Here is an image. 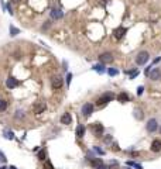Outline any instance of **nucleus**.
I'll list each match as a JSON object with an SVG mask.
<instances>
[{
	"instance_id": "nucleus-1",
	"label": "nucleus",
	"mask_w": 161,
	"mask_h": 169,
	"mask_svg": "<svg viewBox=\"0 0 161 169\" xmlns=\"http://www.w3.org/2000/svg\"><path fill=\"white\" fill-rule=\"evenodd\" d=\"M148 58H150L148 52H147V51H141V52H139L137 56H136V64H137V65H144L145 62L148 61Z\"/></svg>"
},
{
	"instance_id": "nucleus-2",
	"label": "nucleus",
	"mask_w": 161,
	"mask_h": 169,
	"mask_svg": "<svg viewBox=\"0 0 161 169\" xmlns=\"http://www.w3.org/2000/svg\"><path fill=\"white\" fill-rule=\"evenodd\" d=\"M113 96L112 93H105L103 96H100L99 99H97V106H103V104H108L109 101L113 100Z\"/></svg>"
},
{
	"instance_id": "nucleus-3",
	"label": "nucleus",
	"mask_w": 161,
	"mask_h": 169,
	"mask_svg": "<svg viewBox=\"0 0 161 169\" xmlns=\"http://www.w3.org/2000/svg\"><path fill=\"white\" fill-rule=\"evenodd\" d=\"M92 113H93V104L86 103V104H83V106H82V114H83L85 117H89Z\"/></svg>"
},
{
	"instance_id": "nucleus-4",
	"label": "nucleus",
	"mask_w": 161,
	"mask_h": 169,
	"mask_svg": "<svg viewBox=\"0 0 161 169\" xmlns=\"http://www.w3.org/2000/svg\"><path fill=\"white\" fill-rule=\"evenodd\" d=\"M62 83H64V80H62L61 76H54L52 80H51L52 89H61V87H62Z\"/></svg>"
},
{
	"instance_id": "nucleus-5",
	"label": "nucleus",
	"mask_w": 161,
	"mask_h": 169,
	"mask_svg": "<svg viewBox=\"0 0 161 169\" xmlns=\"http://www.w3.org/2000/svg\"><path fill=\"white\" fill-rule=\"evenodd\" d=\"M157 127H158V124H157V120L156 118H150L147 121V131L148 133H154L157 130Z\"/></svg>"
},
{
	"instance_id": "nucleus-6",
	"label": "nucleus",
	"mask_w": 161,
	"mask_h": 169,
	"mask_svg": "<svg viewBox=\"0 0 161 169\" xmlns=\"http://www.w3.org/2000/svg\"><path fill=\"white\" fill-rule=\"evenodd\" d=\"M99 61L102 64H110V62H113V55L110 52H105V54H102L99 56Z\"/></svg>"
},
{
	"instance_id": "nucleus-7",
	"label": "nucleus",
	"mask_w": 161,
	"mask_h": 169,
	"mask_svg": "<svg viewBox=\"0 0 161 169\" xmlns=\"http://www.w3.org/2000/svg\"><path fill=\"white\" fill-rule=\"evenodd\" d=\"M92 131H93V134L96 135V137H100V135L103 134V125L100 123H93L92 124Z\"/></svg>"
},
{
	"instance_id": "nucleus-8",
	"label": "nucleus",
	"mask_w": 161,
	"mask_h": 169,
	"mask_svg": "<svg viewBox=\"0 0 161 169\" xmlns=\"http://www.w3.org/2000/svg\"><path fill=\"white\" fill-rule=\"evenodd\" d=\"M126 31H127V30H126L124 27H117V28L113 31V35H114L116 40H120V38H123V35L126 34Z\"/></svg>"
},
{
	"instance_id": "nucleus-9",
	"label": "nucleus",
	"mask_w": 161,
	"mask_h": 169,
	"mask_svg": "<svg viewBox=\"0 0 161 169\" xmlns=\"http://www.w3.org/2000/svg\"><path fill=\"white\" fill-rule=\"evenodd\" d=\"M47 109V104H45V101H38L35 106H34V111L37 113V114H40V113H43L44 110Z\"/></svg>"
},
{
	"instance_id": "nucleus-10",
	"label": "nucleus",
	"mask_w": 161,
	"mask_h": 169,
	"mask_svg": "<svg viewBox=\"0 0 161 169\" xmlns=\"http://www.w3.org/2000/svg\"><path fill=\"white\" fill-rule=\"evenodd\" d=\"M150 78L153 79V80H160L161 79V70L158 68H154L151 72H150Z\"/></svg>"
},
{
	"instance_id": "nucleus-11",
	"label": "nucleus",
	"mask_w": 161,
	"mask_h": 169,
	"mask_svg": "<svg viewBox=\"0 0 161 169\" xmlns=\"http://www.w3.org/2000/svg\"><path fill=\"white\" fill-rule=\"evenodd\" d=\"M6 86L9 87V89H14L18 86V80H17L16 78H13V76H10L9 79H7V82H6Z\"/></svg>"
},
{
	"instance_id": "nucleus-12",
	"label": "nucleus",
	"mask_w": 161,
	"mask_h": 169,
	"mask_svg": "<svg viewBox=\"0 0 161 169\" xmlns=\"http://www.w3.org/2000/svg\"><path fill=\"white\" fill-rule=\"evenodd\" d=\"M91 164H92V166H93L95 169H100V168L105 166V165H103V161H102L100 158H95V159H92Z\"/></svg>"
},
{
	"instance_id": "nucleus-13",
	"label": "nucleus",
	"mask_w": 161,
	"mask_h": 169,
	"mask_svg": "<svg viewBox=\"0 0 161 169\" xmlns=\"http://www.w3.org/2000/svg\"><path fill=\"white\" fill-rule=\"evenodd\" d=\"M151 151L153 152H160L161 151V141L160 139H154L151 144Z\"/></svg>"
},
{
	"instance_id": "nucleus-14",
	"label": "nucleus",
	"mask_w": 161,
	"mask_h": 169,
	"mask_svg": "<svg viewBox=\"0 0 161 169\" xmlns=\"http://www.w3.org/2000/svg\"><path fill=\"white\" fill-rule=\"evenodd\" d=\"M62 16H64V13H62L61 10H58V9H57V10L54 9V10L51 11V17H52V18H55V20H60V18H62Z\"/></svg>"
},
{
	"instance_id": "nucleus-15",
	"label": "nucleus",
	"mask_w": 161,
	"mask_h": 169,
	"mask_svg": "<svg viewBox=\"0 0 161 169\" xmlns=\"http://www.w3.org/2000/svg\"><path fill=\"white\" fill-rule=\"evenodd\" d=\"M61 123H62V124H71V123H72L71 114H69V113H65L64 116L61 117Z\"/></svg>"
},
{
	"instance_id": "nucleus-16",
	"label": "nucleus",
	"mask_w": 161,
	"mask_h": 169,
	"mask_svg": "<svg viewBox=\"0 0 161 169\" xmlns=\"http://www.w3.org/2000/svg\"><path fill=\"white\" fill-rule=\"evenodd\" d=\"M85 135V127L82 125V124H79L78 127H76V137L78 138H82Z\"/></svg>"
},
{
	"instance_id": "nucleus-17",
	"label": "nucleus",
	"mask_w": 161,
	"mask_h": 169,
	"mask_svg": "<svg viewBox=\"0 0 161 169\" xmlns=\"http://www.w3.org/2000/svg\"><path fill=\"white\" fill-rule=\"evenodd\" d=\"M117 100L122 101V103H124V101H129V96H127V93H120V95L117 96Z\"/></svg>"
},
{
	"instance_id": "nucleus-18",
	"label": "nucleus",
	"mask_w": 161,
	"mask_h": 169,
	"mask_svg": "<svg viewBox=\"0 0 161 169\" xmlns=\"http://www.w3.org/2000/svg\"><path fill=\"white\" fill-rule=\"evenodd\" d=\"M17 34H20V30L16 28L14 25H10V35H12V37H16Z\"/></svg>"
},
{
	"instance_id": "nucleus-19",
	"label": "nucleus",
	"mask_w": 161,
	"mask_h": 169,
	"mask_svg": "<svg viewBox=\"0 0 161 169\" xmlns=\"http://www.w3.org/2000/svg\"><path fill=\"white\" fill-rule=\"evenodd\" d=\"M134 116H136L137 120H141V118H143V111H141L140 109H136V110H134Z\"/></svg>"
},
{
	"instance_id": "nucleus-20",
	"label": "nucleus",
	"mask_w": 161,
	"mask_h": 169,
	"mask_svg": "<svg viewBox=\"0 0 161 169\" xmlns=\"http://www.w3.org/2000/svg\"><path fill=\"white\" fill-rule=\"evenodd\" d=\"M6 109H7V101L0 99V111H4Z\"/></svg>"
},
{
	"instance_id": "nucleus-21",
	"label": "nucleus",
	"mask_w": 161,
	"mask_h": 169,
	"mask_svg": "<svg viewBox=\"0 0 161 169\" xmlns=\"http://www.w3.org/2000/svg\"><path fill=\"white\" fill-rule=\"evenodd\" d=\"M93 69H95L96 72H99V73H103V72H105V66H103L102 64H100V65H95Z\"/></svg>"
},
{
	"instance_id": "nucleus-22",
	"label": "nucleus",
	"mask_w": 161,
	"mask_h": 169,
	"mask_svg": "<svg viewBox=\"0 0 161 169\" xmlns=\"http://www.w3.org/2000/svg\"><path fill=\"white\" fill-rule=\"evenodd\" d=\"M127 165H129V166H134L136 169H143V166H141V165H139V164H136V162H133V161H129V162H127Z\"/></svg>"
},
{
	"instance_id": "nucleus-23",
	"label": "nucleus",
	"mask_w": 161,
	"mask_h": 169,
	"mask_svg": "<svg viewBox=\"0 0 161 169\" xmlns=\"http://www.w3.org/2000/svg\"><path fill=\"white\" fill-rule=\"evenodd\" d=\"M4 135H6V138H7V139H13V138H14L13 131H6V133H4Z\"/></svg>"
},
{
	"instance_id": "nucleus-24",
	"label": "nucleus",
	"mask_w": 161,
	"mask_h": 169,
	"mask_svg": "<svg viewBox=\"0 0 161 169\" xmlns=\"http://www.w3.org/2000/svg\"><path fill=\"white\" fill-rule=\"evenodd\" d=\"M108 73H109L110 76H114V75H117L119 72H117V69H112V68H110V69H108Z\"/></svg>"
},
{
	"instance_id": "nucleus-25",
	"label": "nucleus",
	"mask_w": 161,
	"mask_h": 169,
	"mask_svg": "<svg viewBox=\"0 0 161 169\" xmlns=\"http://www.w3.org/2000/svg\"><path fill=\"white\" fill-rule=\"evenodd\" d=\"M143 92H144V87H143V86H139V87H137V95H139V96H141V95H143Z\"/></svg>"
},
{
	"instance_id": "nucleus-26",
	"label": "nucleus",
	"mask_w": 161,
	"mask_h": 169,
	"mask_svg": "<svg viewBox=\"0 0 161 169\" xmlns=\"http://www.w3.org/2000/svg\"><path fill=\"white\" fill-rule=\"evenodd\" d=\"M38 158L41 159V161H44L45 159V151H41L40 154H38Z\"/></svg>"
},
{
	"instance_id": "nucleus-27",
	"label": "nucleus",
	"mask_w": 161,
	"mask_h": 169,
	"mask_svg": "<svg viewBox=\"0 0 161 169\" xmlns=\"http://www.w3.org/2000/svg\"><path fill=\"white\" fill-rule=\"evenodd\" d=\"M16 113H17V114H16V117H17V118H20V117L23 118V117H24V113H23L21 110H17Z\"/></svg>"
},
{
	"instance_id": "nucleus-28",
	"label": "nucleus",
	"mask_w": 161,
	"mask_h": 169,
	"mask_svg": "<svg viewBox=\"0 0 161 169\" xmlns=\"http://www.w3.org/2000/svg\"><path fill=\"white\" fill-rule=\"evenodd\" d=\"M105 142H108V144L112 142V135H106V137H105Z\"/></svg>"
},
{
	"instance_id": "nucleus-29",
	"label": "nucleus",
	"mask_w": 161,
	"mask_h": 169,
	"mask_svg": "<svg viewBox=\"0 0 161 169\" xmlns=\"http://www.w3.org/2000/svg\"><path fill=\"white\" fill-rule=\"evenodd\" d=\"M71 79H72V73H68V76H66V83L68 84L71 83Z\"/></svg>"
},
{
	"instance_id": "nucleus-30",
	"label": "nucleus",
	"mask_w": 161,
	"mask_h": 169,
	"mask_svg": "<svg viewBox=\"0 0 161 169\" xmlns=\"http://www.w3.org/2000/svg\"><path fill=\"white\" fill-rule=\"evenodd\" d=\"M45 169H54L52 168V165H51V162H48V161L45 162Z\"/></svg>"
},
{
	"instance_id": "nucleus-31",
	"label": "nucleus",
	"mask_w": 161,
	"mask_h": 169,
	"mask_svg": "<svg viewBox=\"0 0 161 169\" xmlns=\"http://www.w3.org/2000/svg\"><path fill=\"white\" fill-rule=\"evenodd\" d=\"M95 151H96L97 154H100V155H103V154H105V151H102V150H99L97 147H95Z\"/></svg>"
},
{
	"instance_id": "nucleus-32",
	"label": "nucleus",
	"mask_w": 161,
	"mask_h": 169,
	"mask_svg": "<svg viewBox=\"0 0 161 169\" xmlns=\"http://www.w3.org/2000/svg\"><path fill=\"white\" fill-rule=\"evenodd\" d=\"M0 161H1V162H6V158H4V155H3L1 152H0Z\"/></svg>"
},
{
	"instance_id": "nucleus-33",
	"label": "nucleus",
	"mask_w": 161,
	"mask_h": 169,
	"mask_svg": "<svg viewBox=\"0 0 161 169\" xmlns=\"http://www.w3.org/2000/svg\"><path fill=\"white\" fill-rule=\"evenodd\" d=\"M12 1H13V3H20L21 0H12Z\"/></svg>"
},
{
	"instance_id": "nucleus-34",
	"label": "nucleus",
	"mask_w": 161,
	"mask_h": 169,
	"mask_svg": "<svg viewBox=\"0 0 161 169\" xmlns=\"http://www.w3.org/2000/svg\"><path fill=\"white\" fill-rule=\"evenodd\" d=\"M0 169H7L6 166H0Z\"/></svg>"
},
{
	"instance_id": "nucleus-35",
	"label": "nucleus",
	"mask_w": 161,
	"mask_h": 169,
	"mask_svg": "<svg viewBox=\"0 0 161 169\" xmlns=\"http://www.w3.org/2000/svg\"><path fill=\"white\" fill-rule=\"evenodd\" d=\"M10 169H17L16 166H10Z\"/></svg>"
},
{
	"instance_id": "nucleus-36",
	"label": "nucleus",
	"mask_w": 161,
	"mask_h": 169,
	"mask_svg": "<svg viewBox=\"0 0 161 169\" xmlns=\"http://www.w3.org/2000/svg\"><path fill=\"white\" fill-rule=\"evenodd\" d=\"M100 169H108V168H105V166H103V168H100Z\"/></svg>"
},
{
	"instance_id": "nucleus-37",
	"label": "nucleus",
	"mask_w": 161,
	"mask_h": 169,
	"mask_svg": "<svg viewBox=\"0 0 161 169\" xmlns=\"http://www.w3.org/2000/svg\"><path fill=\"white\" fill-rule=\"evenodd\" d=\"M160 133H161V127H160Z\"/></svg>"
},
{
	"instance_id": "nucleus-38",
	"label": "nucleus",
	"mask_w": 161,
	"mask_h": 169,
	"mask_svg": "<svg viewBox=\"0 0 161 169\" xmlns=\"http://www.w3.org/2000/svg\"><path fill=\"white\" fill-rule=\"evenodd\" d=\"M124 169H130V168H124Z\"/></svg>"
}]
</instances>
